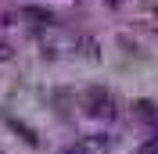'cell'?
<instances>
[{
    "label": "cell",
    "mask_w": 158,
    "mask_h": 154,
    "mask_svg": "<svg viewBox=\"0 0 158 154\" xmlns=\"http://www.w3.org/2000/svg\"><path fill=\"white\" fill-rule=\"evenodd\" d=\"M22 14H25V18H32V22H50V11H40V7H25Z\"/></svg>",
    "instance_id": "obj_1"
},
{
    "label": "cell",
    "mask_w": 158,
    "mask_h": 154,
    "mask_svg": "<svg viewBox=\"0 0 158 154\" xmlns=\"http://www.w3.org/2000/svg\"><path fill=\"white\" fill-rule=\"evenodd\" d=\"M69 154H86V151H83V147H76V151H69Z\"/></svg>",
    "instance_id": "obj_2"
}]
</instances>
